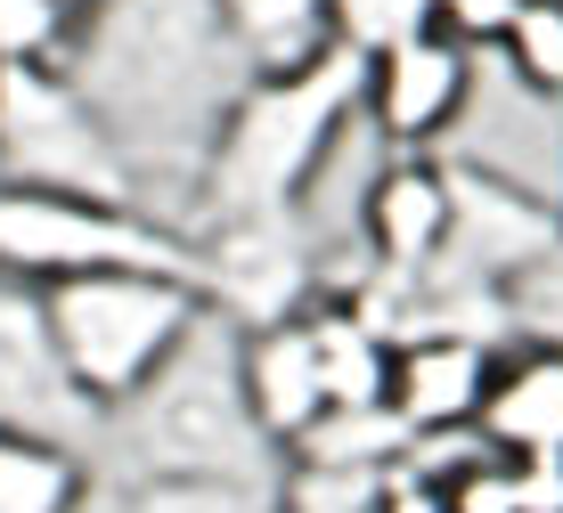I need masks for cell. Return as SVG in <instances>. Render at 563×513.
I'll return each instance as SVG.
<instances>
[{"mask_svg":"<svg viewBox=\"0 0 563 513\" xmlns=\"http://www.w3.org/2000/svg\"><path fill=\"white\" fill-rule=\"evenodd\" d=\"M66 74L107 114L147 196L197 188L212 147H221L229 107L254 90L221 0H107L74 33Z\"/></svg>","mask_w":563,"mask_h":513,"instance_id":"1","label":"cell"},{"mask_svg":"<svg viewBox=\"0 0 563 513\" xmlns=\"http://www.w3.org/2000/svg\"><path fill=\"white\" fill-rule=\"evenodd\" d=\"M107 489L140 481H286V448L269 440L254 383H245V326L205 310V326L131 391L99 432Z\"/></svg>","mask_w":563,"mask_h":513,"instance_id":"2","label":"cell"},{"mask_svg":"<svg viewBox=\"0 0 563 513\" xmlns=\"http://www.w3.org/2000/svg\"><path fill=\"white\" fill-rule=\"evenodd\" d=\"M352 114H367V57L360 49L319 57L310 74L254 82L229 107L221 147H212V164L197 180V228L238 221V212H302L327 147L343 140Z\"/></svg>","mask_w":563,"mask_h":513,"instance_id":"3","label":"cell"},{"mask_svg":"<svg viewBox=\"0 0 563 513\" xmlns=\"http://www.w3.org/2000/svg\"><path fill=\"white\" fill-rule=\"evenodd\" d=\"M99 269H164V278L205 286L197 228L155 221L147 204H107V196H57L0 180V278L9 286H74Z\"/></svg>","mask_w":563,"mask_h":513,"instance_id":"4","label":"cell"},{"mask_svg":"<svg viewBox=\"0 0 563 513\" xmlns=\"http://www.w3.org/2000/svg\"><path fill=\"white\" fill-rule=\"evenodd\" d=\"M42 310L57 326V350H66L74 383L114 416V408H123L131 391H140L147 375L205 326L212 302H205L197 278H164V269H99V278L49 286Z\"/></svg>","mask_w":563,"mask_h":513,"instance_id":"5","label":"cell"},{"mask_svg":"<svg viewBox=\"0 0 563 513\" xmlns=\"http://www.w3.org/2000/svg\"><path fill=\"white\" fill-rule=\"evenodd\" d=\"M0 180L147 204L123 140L107 131V114L82 98V82L66 66H9L0 74Z\"/></svg>","mask_w":563,"mask_h":513,"instance_id":"6","label":"cell"},{"mask_svg":"<svg viewBox=\"0 0 563 513\" xmlns=\"http://www.w3.org/2000/svg\"><path fill=\"white\" fill-rule=\"evenodd\" d=\"M205 302L221 319H238L245 334L302 319L310 302H327V269H319V236L302 212H238V221H205Z\"/></svg>","mask_w":563,"mask_h":513,"instance_id":"7","label":"cell"},{"mask_svg":"<svg viewBox=\"0 0 563 513\" xmlns=\"http://www.w3.org/2000/svg\"><path fill=\"white\" fill-rule=\"evenodd\" d=\"M0 432H33V440H66V448H99L107 408L74 383L57 326L33 286L0 278Z\"/></svg>","mask_w":563,"mask_h":513,"instance_id":"8","label":"cell"},{"mask_svg":"<svg viewBox=\"0 0 563 513\" xmlns=\"http://www.w3.org/2000/svg\"><path fill=\"white\" fill-rule=\"evenodd\" d=\"M465 98H474V42H457L450 25L367 57V123H376L400 155L433 147L465 114Z\"/></svg>","mask_w":563,"mask_h":513,"instance_id":"9","label":"cell"},{"mask_svg":"<svg viewBox=\"0 0 563 513\" xmlns=\"http://www.w3.org/2000/svg\"><path fill=\"white\" fill-rule=\"evenodd\" d=\"M498 334L474 326H424L409 343H393V416L417 432H474L498 383Z\"/></svg>","mask_w":563,"mask_h":513,"instance_id":"10","label":"cell"},{"mask_svg":"<svg viewBox=\"0 0 563 513\" xmlns=\"http://www.w3.org/2000/svg\"><path fill=\"white\" fill-rule=\"evenodd\" d=\"M360 236H367V269L400 286H424L450 245V164L441 155H400L384 164L360 196Z\"/></svg>","mask_w":563,"mask_h":513,"instance_id":"11","label":"cell"},{"mask_svg":"<svg viewBox=\"0 0 563 513\" xmlns=\"http://www.w3.org/2000/svg\"><path fill=\"white\" fill-rule=\"evenodd\" d=\"M245 383H254V408L269 424V440L295 448L310 424L335 408V350H327V310L310 302L302 319L245 334Z\"/></svg>","mask_w":563,"mask_h":513,"instance_id":"12","label":"cell"},{"mask_svg":"<svg viewBox=\"0 0 563 513\" xmlns=\"http://www.w3.org/2000/svg\"><path fill=\"white\" fill-rule=\"evenodd\" d=\"M482 440L515 465H563V350L555 343H515L498 359Z\"/></svg>","mask_w":563,"mask_h":513,"instance_id":"13","label":"cell"},{"mask_svg":"<svg viewBox=\"0 0 563 513\" xmlns=\"http://www.w3.org/2000/svg\"><path fill=\"white\" fill-rule=\"evenodd\" d=\"M229 42H238L245 74L254 82H278V74H310L319 57L343 49L335 0H221Z\"/></svg>","mask_w":563,"mask_h":513,"instance_id":"14","label":"cell"},{"mask_svg":"<svg viewBox=\"0 0 563 513\" xmlns=\"http://www.w3.org/2000/svg\"><path fill=\"white\" fill-rule=\"evenodd\" d=\"M90 498H99V481H90L82 448L0 432V513H82Z\"/></svg>","mask_w":563,"mask_h":513,"instance_id":"15","label":"cell"},{"mask_svg":"<svg viewBox=\"0 0 563 513\" xmlns=\"http://www.w3.org/2000/svg\"><path fill=\"white\" fill-rule=\"evenodd\" d=\"M498 57L531 98L563 107V0H515L507 33H498Z\"/></svg>","mask_w":563,"mask_h":513,"instance_id":"16","label":"cell"},{"mask_svg":"<svg viewBox=\"0 0 563 513\" xmlns=\"http://www.w3.org/2000/svg\"><path fill=\"white\" fill-rule=\"evenodd\" d=\"M114 513H286V498L254 481H140L114 489Z\"/></svg>","mask_w":563,"mask_h":513,"instance_id":"17","label":"cell"},{"mask_svg":"<svg viewBox=\"0 0 563 513\" xmlns=\"http://www.w3.org/2000/svg\"><path fill=\"white\" fill-rule=\"evenodd\" d=\"M441 9L450 0H335V25H343V49L384 57L417 33H441Z\"/></svg>","mask_w":563,"mask_h":513,"instance_id":"18","label":"cell"},{"mask_svg":"<svg viewBox=\"0 0 563 513\" xmlns=\"http://www.w3.org/2000/svg\"><path fill=\"white\" fill-rule=\"evenodd\" d=\"M74 33L82 25L57 0H0V66H66Z\"/></svg>","mask_w":563,"mask_h":513,"instance_id":"19","label":"cell"},{"mask_svg":"<svg viewBox=\"0 0 563 513\" xmlns=\"http://www.w3.org/2000/svg\"><path fill=\"white\" fill-rule=\"evenodd\" d=\"M507 334L515 343H555L563 350V245L539 253V261L507 286Z\"/></svg>","mask_w":563,"mask_h":513,"instance_id":"20","label":"cell"},{"mask_svg":"<svg viewBox=\"0 0 563 513\" xmlns=\"http://www.w3.org/2000/svg\"><path fill=\"white\" fill-rule=\"evenodd\" d=\"M57 9H66V16H74V25H90V16H99V9H107V0H57Z\"/></svg>","mask_w":563,"mask_h":513,"instance_id":"21","label":"cell"},{"mask_svg":"<svg viewBox=\"0 0 563 513\" xmlns=\"http://www.w3.org/2000/svg\"><path fill=\"white\" fill-rule=\"evenodd\" d=\"M82 513H114V489H99V498H90Z\"/></svg>","mask_w":563,"mask_h":513,"instance_id":"22","label":"cell"},{"mask_svg":"<svg viewBox=\"0 0 563 513\" xmlns=\"http://www.w3.org/2000/svg\"><path fill=\"white\" fill-rule=\"evenodd\" d=\"M0 74H9V66H0Z\"/></svg>","mask_w":563,"mask_h":513,"instance_id":"23","label":"cell"}]
</instances>
